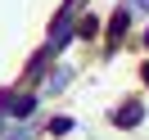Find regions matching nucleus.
<instances>
[{
  "mask_svg": "<svg viewBox=\"0 0 149 140\" xmlns=\"http://www.w3.org/2000/svg\"><path fill=\"white\" fill-rule=\"evenodd\" d=\"M36 109V100L32 95H18V100H9V113H32Z\"/></svg>",
  "mask_w": 149,
  "mask_h": 140,
  "instance_id": "f03ea898",
  "label": "nucleus"
},
{
  "mask_svg": "<svg viewBox=\"0 0 149 140\" xmlns=\"http://www.w3.org/2000/svg\"><path fill=\"white\" fill-rule=\"evenodd\" d=\"M136 5H140V9H149V0H136Z\"/></svg>",
  "mask_w": 149,
  "mask_h": 140,
  "instance_id": "20e7f679",
  "label": "nucleus"
},
{
  "mask_svg": "<svg viewBox=\"0 0 149 140\" xmlns=\"http://www.w3.org/2000/svg\"><path fill=\"white\" fill-rule=\"evenodd\" d=\"M122 32H127V9L113 14V36H122Z\"/></svg>",
  "mask_w": 149,
  "mask_h": 140,
  "instance_id": "7ed1b4c3",
  "label": "nucleus"
},
{
  "mask_svg": "<svg viewBox=\"0 0 149 140\" xmlns=\"http://www.w3.org/2000/svg\"><path fill=\"white\" fill-rule=\"evenodd\" d=\"M145 81H149V63H145Z\"/></svg>",
  "mask_w": 149,
  "mask_h": 140,
  "instance_id": "39448f33",
  "label": "nucleus"
},
{
  "mask_svg": "<svg viewBox=\"0 0 149 140\" xmlns=\"http://www.w3.org/2000/svg\"><path fill=\"white\" fill-rule=\"evenodd\" d=\"M140 118H145V109H140V104H122V109L113 113V122H118V127H136Z\"/></svg>",
  "mask_w": 149,
  "mask_h": 140,
  "instance_id": "f257e3e1",
  "label": "nucleus"
}]
</instances>
